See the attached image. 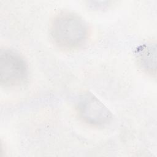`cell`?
Here are the masks:
<instances>
[{
    "mask_svg": "<svg viewBox=\"0 0 157 157\" xmlns=\"http://www.w3.org/2000/svg\"><path fill=\"white\" fill-rule=\"evenodd\" d=\"M50 34L60 48L76 49L86 43L89 28L86 21L78 14L68 11L55 15L50 25Z\"/></svg>",
    "mask_w": 157,
    "mask_h": 157,
    "instance_id": "1",
    "label": "cell"
},
{
    "mask_svg": "<svg viewBox=\"0 0 157 157\" xmlns=\"http://www.w3.org/2000/svg\"><path fill=\"white\" fill-rule=\"evenodd\" d=\"M77 109L82 120L91 126H104L112 120L110 110L91 93H85L80 97Z\"/></svg>",
    "mask_w": 157,
    "mask_h": 157,
    "instance_id": "3",
    "label": "cell"
},
{
    "mask_svg": "<svg viewBox=\"0 0 157 157\" xmlns=\"http://www.w3.org/2000/svg\"><path fill=\"white\" fill-rule=\"evenodd\" d=\"M28 77V67L23 58L7 48L0 51V82L5 88H15L23 85Z\"/></svg>",
    "mask_w": 157,
    "mask_h": 157,
    "instance_id": "2",
    "label": "cell"
},
{
    "mask_svg": "<svg viewBox=\"0 0 157 157\" xmlns=\"http://www.w3.org/2000/svg\"><path fill=\"white\" fill-rule=\"evenodd\" d=\"M137 61L141 68L150 75H156V47L155 44L146 43L136 50Z\"/></svg>",
    "mask_w": 157,
    "mask_h": 157,
    "instance_id": "4",
    "label": "cell"
}]
</instances>
